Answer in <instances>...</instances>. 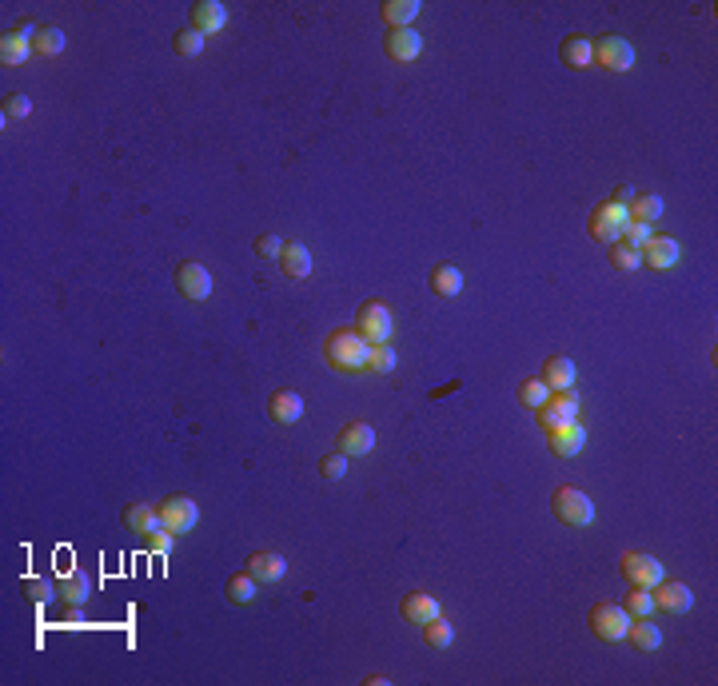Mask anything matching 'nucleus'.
<instances>
[{"instance_id": "f257e3e1", "label": "nucleus", "mask_w": 718, "mask_h": 686, "mask_svg": "<svg viewBox=\"0 0 718 686\" xmlns=\"http://www.w3.org/2000/svg\"><path fill=\"white\" fill-rule=\"evenodd\" d=\"M367 355H371V343L363 340L356 327H335V332L324 340L327 367L343 371V375H359V371H367Z\"/></svg>"}, {"instance_id": "f03ea898", "label": "nucleus", "mask_w": 718, "mask_h": 686, "mask_svg": "<svg viewBox=\"0 0 718 686\" xmlns=\"http://www.w3.org/2000/svg\"><path fill=\"white\" fill-rule=\"evenodd\" d=\"M551 511H555L559 523L567 527H591L595 523V503H591L587 491H579V487H555V495H551Z\"/></svg>"}, {"instance_id": "7ed1b4c3", "label": "nucleus", "mask_w": 718, "mask_h": 686, "mask_svg": "<svg viewBox=\"0 0 718 686\" xmlns=\"http://www.w3.org/2000/svg\"><path fill=\"white\" fill-rule=\"evenodd\" d=\"M356 332H359L367 343H387V340H391V332H395L391 308H387L383 300L359 303V311H356Z\"/></svg>"}, {"instance_id": "20e7f679", "label": "nucleus", "mask_w": 718, "mask_h": 686, "mask_svg": "<svg viewBox=\"0 0 718 686\" xmlns=\"http://www.w3.org/2000/svg\"><path fill=\"white\" fill-rule=\"evenodd\" d=\"M587 626L602 642H623L626 626H631V615H626V607H618V602H595L591 615H587Z\"/></svg>"}, {"instance_id": "39448f33", "label": "nucleus", "mask_w": 718, "mask_h": 686, "mask_svg": "<svg viewBox=\"0 0 718 686\" xmlns=\"http://www.w3.org/2000/svg\"><path fill=\"white\" fill-rule=\"evenodd\" d=\"M579 411H583V399L575 391H551V399L543 403L535 416H539L543 432H555V427H563V424H579Z\"/></svg>"}, {"instance_id": "423d86ee", "label": "nucleus", "mask_w": 718, "mask_h": 686, "mask_svg": "<svg viewBox=\"0 0 718 686\" xmlns=\"http://www.w3.org/2000/svg\"><path fill=\"white\" fill-rule=\"evenodd\" d=\"M591 44H595V64H602L607 72H631L634 69V44L626 36L607 32V36L591 40Z\"/></svg>"}, {"instance_id": "0eeeda50", "label": "nucleus", "mask_w": 718, "mask_h": 686, "mask_svg": "<svg viewBox=\"0 0 718 686\" xmlns=\"http://www.w3.org/2000/svg\"><path fill=\"white\" fill-rule=\"evenodd\" d=\"M172 279H176V292L184 295V300H192V303H204L212 295V271L204 268L200 260H184Z\"/></svg>"}, {"instance_id": "6e6552de", "label": "nucleus", "mask_w": 718, "mask_h": 686, "mask_svg": "<svg viewBox=\"0 0 718 686\" xmlns=\"http://www.w3.org/2000/svg\"><path fill=\"white\" fill-rule=\"evenodd\" d=\"M160 523L168 527L172 535H188L196 523H200V507H196V499H188V495H168V499L160 503Z\"/></svg>"}, {"instance_id": "1a4fd4ad", "label": "nucleus", "mask_w": 718, "mask_h": 686, "mask_svg": "<svg viewBox=\"0 0 718 686\" xmlns=\"http://www.w3.org/2000/svg\"><path fill=\"white\" fill-rule=\"evenodd\" d=\"M618 567H623V575L631 578L634 586H650V591H655V586L666 578V567L658 563L655 555H647V551H626Z\"/></svg>"}, {"instance_id": "9d476101", "label": "nucleus", "mask_w": 718, "mask_h": 686, "mask_svg": "<svg viewBox=\"0 0 718 686\" xmlns=\"http://www.w3.org/2000/svg\"><path fill=\"white\" fill-rule=\"evenodd\" d=\"M383 52L391 56L395 64H411V61H419V52H424V36H419L415 28H387L383 32Z\"/></svg>"}, {"instance_id": "9b49d317", "label": "nucleus", "mask_w": 718, "mask_h": 686, "mask_svg": "<svg viewBox=\"0 0 718 686\" xmlns=\"http://www.w3.org/2000/svg\"><path fill=\"white\" fill-rule=\"evenodd\" d=\"M679 260H682V247H679V239H671V236H650L647 244H642V263L655 268V271H671Z\"/></svg>"}, {"instance_id": "f8f14e48", "label": "nucleus", "mask_w": 718, "mask_h": 686, "mask_svg": "<svg viewBox=\"0 0 718 686\" xmlns=\"http://www.w3.org/2000/svg\"><path fill=\"white\" fill-rule=\"evenodd\" d=\"M547 448H551V456H559V459H575L583 448H587V427L583 424L555 427V432H547Z\"/></svg>"}, {"instance_id": "ddd939ff", "label": "nucleus", "mask_w": 718, "mask_h": 686, "mask_svg": "<svg viewBox=\"0 0 718 686\" xmlns=\"http://www.w3.org/2000/svg\"><path fill=\"white\" fill-rule=\"evenodd\" d=\"M247 575H252L255 583L271 586V583H279V578L287 575V563H284L279 551H252V555H247Z\"/></svg>"}, {"instance_id": "4468645a", "label": "nucleus", "mask_w": 718, "mask_h": 686, "mask_svg": "<svg viewBox=\"0 0 718 686\" xmlns=\"http://www.w3.org/2000/svg\"><path fill=\"white\" fill-rule=\"evenodd\" d=\"M340 451L343 456H371L375 451V427L363 424V419H351V424H343L340 432Z\"/></svg>"}, {"instance_id": "2eb2a0df", "label": "nucleus", "mask_w": 718, "mask_h": 686, "mask_svg": "<svg viewBox=\"0 0 718 686\" xmlns=\"http://www.w3.org/2000/svg\"><path fill=\"white\" fill-rule=\"evenodd\" d=\"M655 607L671 610V615H687V610L695 607V591H690L687 583H671V578H663V583L655 586Z\"/></svg>"}, {"instance_id": "dca6fc26", "label": "nucleus", "mask_w": 718, "mask_h": 686, "mask_svg": "<svg viewBox=\"0 0 718 686\" xmlns=\"http://www.w3.org/2000/svg\"><path fill=\"white\" fill-rule=\"evenodd\" d=\"M539 379L551 387V391H575V379H579V371H575L571 355H547Z\"/></svg>"}, {"instance_id": "f3484780", "label": "nucleus", "mask_w": 718, "mask_h": 686, "mask_svg": "<svg viewBox=\"0 0 718 686\" xmlns=\"http://www.w3.org/2000/svg\"><path fill=\"white\" fill-rule=\"evenodd\" d=\"M399 610H403V618H407L411 626H427L432 618L443 615V610H440V599H435V594H427V591H411L407 599L399 602Z\"/></svg>"}, {"instance_id": "a211bd4d", "label": "nucleus", "mask_w": 718, "mask_h": 686, "mask_svg": "<svg viewBox=\"0 0 718 686\" xmlns=\"http://www.w3.org/2000/svg\"><path fill=\"white\" fill-rule=\"evenodd\" d=\"M268 416L279 427H295L303 419V395L300 391H276L268 399Z\"/></svg>"}, {"instance_id": "6ab92c4d", "label": "nucleus", "mask_w": 718, "mask_h": 686, "mask_svg": "<svg viewBox=\"0 0 718 686\" xmlns=\"http://www.w3.org/2000/svg\"><path fill=\"white\" fill-rule=\"evenodd\" d=\"M626 642H631L634 650H642V655H650V650L663 647V626L655 623V618H631V626H626Z\"/></svg>"}, {"instance_id": "aec40b11", "label": "nucleus", "mask_w": 718, "mask_h": 686, "mask_svg": "<svg viewBox=\"0 0 718 686\" xmlns=\"http://www.w3.org/2000/svg\"><path fill=\"white\" fill-rule=\"evenodd\" d=\"M228 24V8L220 4V0H196L192 4V28L204 32V36H212V32H220Z\"/></svg>"}, {"instance_id": "412c9836", "label": "nucleus", "mask_w": 718, "mask_h": 686, "mask_svg": "<svg viewBox=\"0 0 718 686\" xmlns=\"http://www.w3.org/2000/svg\"><path fill=\"white\" fill-rule=\"evenodd\" d=\"M559 56H563L567 69H591V64H595V44H591L583 32H571V36L559 44Z\"/></svg>"}, {"instance_id": "4be33fe9", "label": "nucleus", "mask_w": 718, "mask_h": 686, "mask_svg": "<svg viewBox=\"0 0 718 686\" xmlns=\"http://www.w3.org/2000/svg\"><path fill=\"white\" fill-rule=\"evenodd\" d=\"M279 271H284L287 279H308L311 276V252L308 244H284V255H279Z\"/></svg>"}, {"instance_id": "5701e85b", "label": "nucleus", "mask_w": 718, "mask_h": 686, "mask_svg": "<svg viewBox=\"0 0 718 686\" xmlns=\"http://www.w3.org/2000/svg\"><path fill=\"white\" fill-rule=\"evenodd\" d=\"M120 519H124V527H128L132 535H152L156 527H164L160 523V511L148 507V503H128Z\"/></svg>"}, {"instance_id": "b1692460", "label": "nucleus", "mask_w": 718, "mask_h": 686, "mask_svg": "<svg viewBox=\"0 0 718 686\" xmlns=\"http://www.w3.org/2000/svg\"><path fill=\"white\" fill-rule=\"evenodd\" d=\"M432 292L440 295V300H456L459 292H464V271L456 268V263H440V268H432Z\"/></svg>"}, {"instance_id": "393cba45", "label": "nucleus", "mask_w": 718, "mask_h": 686, "mask_svg": "<svg viewBox=\"0 0 718 686\" xmlns=\"http://www.w3.org/2000/svg\"><path fill=\"white\" fill-rule=\"evenodd\" d=\"M379 16L387 20V28H411L419 16V0H383Z\"/></svg>"}, {"instance_id": "a878e982", "label": "nucleus", "mask_w": 718, "mask_h": 686, "mask_svg": "<svg viewBox=\"0 0 718 686\" xmlns=\"http://www.w3.org/2000/svg\"><path fill=\"white\" fill-rule=\"evenodd\" d=\"M56 591H61V599L64 602H88L93 599V578H88L85 571H72V575H64L61 583H56Z\"/></svg>"}, {"instance_id": "bb28decb", "label": "nucleus", "mask_w": 718, "mask_h": 686, "mask_svg": "<svg viewBox=\"0 0 718 686\" xmlns=\"http://www.w3.org/2000/svg\"><path fill=\"white\" fill-rule=\"evenodd\" d=\"M255 591H260V583H255L247 571H239V575H232L224 583V594H228V602H236V607H252L255 602Z\"/></svg>"}, {"instance_id": "cd10ccee", "label": "nucleus", "mask_w": 718, "mask_h": 686, "mask_svg": "<svg viewBox=\"0 0 718 686\" xmlns=\"http://www.w3.org/2000/svg\"><path fill=\"white\" fill-rule=\"evenodd\" d=\"M663 196H655V192H634V200H631V220H642V224H655L658 216H663Z\"/></svg>"}, {"instance_id": "c85d7f7f", "label": "nucleus", "mask_w": 718, "mask_h": 686, "mask_svg": "<svg viewBox=\"0 0 718 686\" xmlns=\"http://www.w3.org/2000/svg\"><path fill=\"white\" fill-rule=\"evenodd\" d=\"M607 260H610V268H615V271H639V268H642V247H634V244H626V239H618V244H610Z\"/></svg>"}, {"instance_id": "c756f323", "label": "nucleus", "mask_w": 718, "mask_h": 686, "mask_svg": "<svg viewBox=\"0 0 718 686\" xmlns=\"http://www.w3.org/2000/svg\"><path fill=\"white\" fill-rule=\"evenodd\" d=\"M419 631H424V642H427L432 650H448L451 642H456V626H451L443 615H440V618H432L427 626H419Z\"/></svg>"}, {"instance_id": "7c9ffc66", "label": "nucleus", "mask_w": 718, "mask_h": 686, "mask_svg": "<svg viewBox=\"0 0 718 686\" xmlns=\"http://www.w3.org/2000/svg\"><path fill=\"white\" fill-rule=\"evenodd\" d=\"M32 52L36 56H61L64 52V32L56 24H40L36 40H32Z\"/></svg>"}, {"instance_id": "2f4dec72", "label": "nucleus", "mask_w": 718, "mask_h": 686, "mask_svg": "<svg viewBox=\"0 0 718 686\" xmlns=\"http://www.w3.org/2000/svg\"><path fill=\"white\" fill-rule=\"evenodd\" d=\"M395 367H399V355H395V347L391 343H371L367 371H375V375H391Z\"/></svg>"}, {"instance_id": "473e14b6", "label": "nucleus", "mask_w": 718, "mask_h": 686, "mask_svg": "<svg viewBox=\"0 0 718 686\" xmlns=\"http://www.w3.org/2000/svg\"><path fill=\"white\" fill-rule=\"evenodd\" d=\"M547 399H551V387L543 383L539 375H531V379H523V383H519V403H523V408L539 411Z\"/></svg>"}, {"instance_id": "72a5a7b5", "label": "nucleus", "mask_w": 718, "mask_h": 686, "mask_svg": "<svg viewBox=\"0 0 718 686\" xmlns=\"http://www.w3.org/2000/svg\"><path fill=\"white\" fill-rule=\"evenodd\" d=\"M28 56H36V52H32V44H24L16 32H4V36H0V61L4 64H12L16 69V64H24Z\"/></svg>"}, {"instance_id": "f704fd0d", "label": "nucleus", "mask_w": 718, "mask_h": 686, "mask_svg": "<svg viewBox=\"0 0 718 686\" xmlns=\"http://www.w3.org/2000/svg\"><path fill=\"white\" fill-rule=\"evenodd\" d=\"M623 607H626V615H631V618H647V615H655V591H650V586H634V591H631V599H626L623 602Z\"/></svg>"}, {"instance_id": "c9c22d12", "label": "nucleus", "mask_w": 718, "mask_h": 686, "mask_svg": "<svg viewBox=\"0 0 718 686\" xmlns=\"http://www.w3.org/2000/svg\"><path fill=\"white\" fill-rule=\"evenodd\" d=\"M204 32H196V28H180L176 36H172V48H176V56H200L204 52Z\"/></svg>"}, {"instance_id": "e433bc0d", "label": "nucleus", "mask_w": 718, "mask_h": 686, "mask_svg": "<svg viewBox=\"0 0 718 686\" xmlns=\"http://www.w3.org/2000/svg\"><path fill=\"white\" fill-rule=\"evenodd\" d=\"M24 594H28L32 602H52V599H61V591H56V583H48V578H40V575H28L24 578Z\"/></svg>"}, {"instance_id": "4c0bfd02", "label": "nucleus", "mask_w": 718, "mask_h": 686, "mask_svg": "<svg viewBox=\"0 0 718 686\" xmlns=\"http://www.w3.org/2000/svg\"><path fill=\"white\" fill-rule=\"evenodd\" d=\"M319 475L327 479V483H340L343 475H348V456L343 451H332V456L319 459Z\"/></svg>"}, {"instance_id": "58836bf2", "label": "nucleus", "mask_w": 718, "mask_h": 686, "mask_svg": "<svg viewBox=\"0 0 718 686\" xmlns=\"http://www.w3.org/2000/svg\"><path fill=\"white\" fill-rule=\"evenodd\" d=\"M587 231L599 239V244H607V247L623 239V224H610V220H595V216L587 220Z\"/></svg>"}, {"instance_id": "ea45409f", "label": "nucleus", "mask_w": 718, "mask_h": 686, "mask_svg": "<svg viewBox=\"0 0 718 686\" xmlns=\"http://www.w3.org/2000/svg\"><path fill=\"white\" fill-rule=\"evenodd\" d=\"M255 255H260V260H279V255H284V239H279L276 231L255 236Z\"/></svg>"}, {"instance_id": "a19ab883", "label": "nucleus", "mask_w": 718, "mask_h": 686, "mask_svg": "<svg viewBox=\"0 0 718 686\" xmlns=\"http://www.w3.org/2000/svg\"><path fill=\"white\" fill-rule=\"evenodd\" d=\"M0 112H4V124L8 120H24V116L32 112V104H28V96H24V93H12V96H4Z\"/></svg>"}, {"instance_id": "79ce46f5", "label": "nucleus", "mask_w": 718, "mask_h": 686, "mask_svg": "<svg viewBox=\"0 0 718 686\" xmlns=\"http://www.w3.org/2000/svg\"><path fill=\"white\" fill-rule=\"evenodd\" d=\"M591 216H595V220H610V224H631V212H626V208H618V204H610V200H602L599 204V208L595 212H591Z\"/></svg>"}, {"instance_id": "37998d69", "label": "nucleus", "mask_w": 718, "mask_h": 686, "mask_svg": "<svg viewBox=\"0 0 718 686\" xmlns=\"http://www.w3.org/2000/svg\"><path fill=\"white\" fill-rule=\"evenodd\" d=\"M650 236H655V231H650V224H642V220H631V224L623 228V239L626 244H634V247H642Z\"/></svg>"}, {"instance_id": "c03bdc74", "label": "nucleus", "mask_w": 718, "mask_h": 686, "mask_svg": "<svg viewBox=\"0 0 718 686\" xmlns=\"http://www.w3.org/2000/svg\"><path fill=\"white\" fill-rule=\"evenodd\" d=\"M144 539H148V547H152L156 555H172V531L168 527H156V531L144 535Z\"/></svg>"}, {"instance_id": "a18cd8bd", "label": "nucleus", "mask_w": 718, "mask_h": 686, "mask_svg": "<svg viewBox=\"0 0 718 686\" xmlns=\"http://www.w3.org/2000/svg\"><path fill=\"white\" fill-rule=\"evenodd\" d=\"M631 200H634V188L631 184H618L615 192H610V204H618V208H631Z\"/></svg>"}, {"instance_id": "49530a36", "label": "nucleus", "mask_w": 718, "mask_h": 686, "mask_svg": "<svg viewBox=\"0 0 718 686\" xmlns=\"http://www.w3.org/2000/svg\"><path fill=\"white\" fill-rule=\"evenodd\" d=\"M12 32H16V36L24 40V44H32V40H36V32H40V28H36V24H32V20H20V24H16Z\"/></svg>"}]
</instances>
